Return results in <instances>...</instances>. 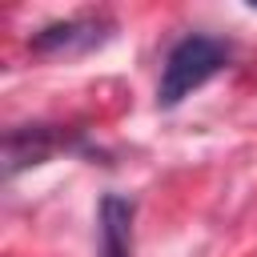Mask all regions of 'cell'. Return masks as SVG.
Returning <instances> with one entry per match:
<instances>
[{
	"instance_id": "277c9868",
	"label": "cell",
	"mask_w": 257,
	"mask_h": 257,
	"mask_svg": "<svg viewBox=\"0 0 257 257\" xmlns=\"http://www.w3.org/2000/svg\"><path fill=\"white\" fill-rule=\"evenodd\" d=\"M133 213L137 205L128 197L108 193L100 201V257H133Z\"/></svg>"
},
{
	"instance_id": "6da1fadb",
	"label": "cell",
	"mask_w": 257,
	"mask_h": 257,
	"mask_svg": "<svg viewBox=\"0 0 257 257\" xmlns=\"http://www.w3.org/2000/svg\"><path fill=\"white\" fill-rule=\"evenodd\" d=\"M229 60H233V44L229 40L209 36V32L181 36L165 56V68H161V80H157V104L161 108H177L189 92L209 84Z\"/></svg>"
},
{
	"instance_id": "7a4b0ae2",
	"label": "cell",
	"mask_w": 257,
	"mask_h": 257,
	"mask_svg": "<svg viewBox=\"0 0 257 257\" xmlns=\"http://www.w3.org/2000/svg\"><path fill=\"white\" fill-rule=\"evenodd\" d=\"M60 149H76V153H92L72 128H56V124H20V128H8V141H4V173L16 177L20 169H32V165H44L52 153Z\"/></svg>"
},
{
	"instance_id": "3957f363",
	"label": "cell",
	"mask_w": 257,
	"mask_h": 257,
	"mask_svg": "<svg viewBox=\"0 0 257 257\" xmlns=\"http://www.w3.org/2000/svg\"><path fill=\"white\" fill-rule=\"evenodd\" d=\"M112 36V20L104 12H84V16H68V20H52L32 36V52L40 56H80L100 48Z\"/></svg>"
}]
</instances>
